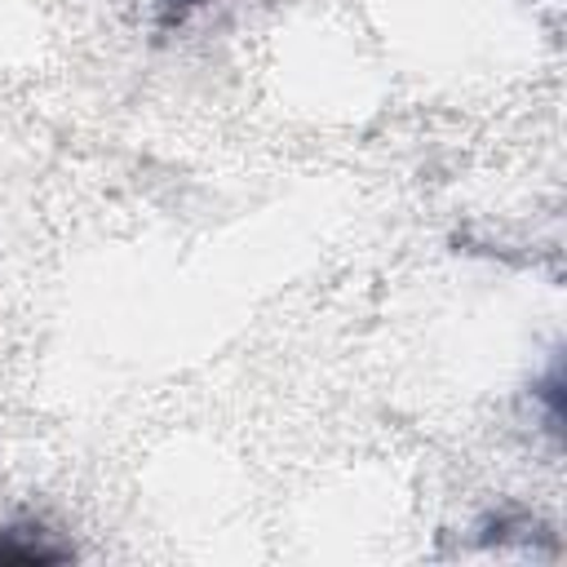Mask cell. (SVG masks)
Returning a JSON list of instances; mask_svg holds the SVG:
<instances>
[{
	"label": "cell",
	"instance_id": "cell-2",
	"mask_svg": "<svg viewBox=\"0 0 567 567\" xmlns=\"http://www.w3.org/2000/svg\"><path fill=\"white\" fill-rule=\"evenodd\" d=\"M199 4H208V0H159V27H177V22L190 18Z\"/></svg>",
	"mask_w": 567,
	"mask_h": 567
},
{
	"label": "cell",
	"instance_id": "cell-1",
	"mask_svg": "<svg viewBox=\"0 0 567 567\" xmlns=\"http://www.w3.org/2000/svg\"><path fill=\"white\" fill-rule=\"evenodd\" d=\"M62 549H44V545H31V540H9L0 536V563H18V567H35V563H58Z\"/></svg>",
	"mask_w": 567,
	"mask_h": 567
}]
</instances>
